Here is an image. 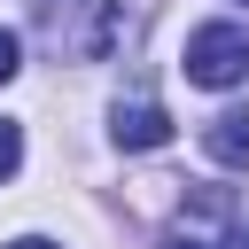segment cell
<instances>
[{
	"instance_id": "obj_7",
	"label": "cell",
	"mask_w": 249,
	"mask_h": 249,
	"mask_svg": "<svg viewBox=\"0 0 249 249\" xmlns=\"http://www.w3.org/2000/svg\"><path fill=\"white\" fill-rule=\"evenodd\" d=\"M163 249H210V241H202V233H171Z\"/></svg>"
},
{
	"instance_id": "obj_10",
	"label": "cell",
	"mask_w": 249,
	"mask_h": 249,
	"mask_svg": "<svg viewBox=\"0 0 249 249\" xmlns=\"http://www.w3.org/2000/svg\"><path fill=\"white\" fill-rule=\"evenodd\" d=\"M241 8H249V0H241Z\"/></svg>"
},
{
	"instance_id": "obj_8",
	"label": "cell",
	"mask_w": 249,
	"mask_h": 249,
	"mask_svg": "<svg viewBox=\"0 0 249 249\" xmlns=\"http://www.w3.org/2000/svg\"><path fill=\"white\" fill-rule=\"evenodd\" d=\"M8 249H54V241H8Z\"/></svg>"
},
{
	"instance_id": "obj_6",
	"label": "cell",
	"mask_w": 249,
	"mask_h": 249,
	"mask_svg": "<svg viewBox=\"0 0 249 249\" xmlns=\"http://www.w3.org/2000/svg\"><path fill=\"white\" fill-rule=\"evenodd\" d=\"M16 70H23V47H16V31H0V86H8Z\"/></svg>"
},
{
	"instance_id": "obj_9",
	"label": "cell",
	"mask_w": 249,
	"mask_h": 249,
	"mask_svg": "<svg viewBox=\"0 0 249 249\" xmlns=\"http://www.w3.org/2000/svg\"><path fill=\"white\" fill-rule=\"evenodd\" d=\"M226 249H249V233H233V241H226Z\"/></svg>"
},
{
	"instance_id": "obj_1",
	"label": "cell",
	"mask_w": 249,
	"mask_h": 249,
	"mask_svg": "<svg viewBox=\"0 0 249 249\" xmlns=\"http://www.w3.org/2000/svg\"><path fill=\"white\" fill-rule=\"evenodd\" d=\"M31 23L47 39V54H62V62H109L124 16H117V0H31Z\"/></svg>"
},
{
	"instance_id": "obj_5",
	"label": "cell",
	"mask_w": 249,
	"mask_h": 249,
	"mask_svg": "<svg viewBox=\"0 0 249 249\" xmlns=\"http://www.w3.org/2000/svg\"><path fill=\"white\" fill-rule=\"evenodd\" d=\"M16 163H23V124L0 117V179H16Z\"/></svg>"
},
{
	"instance_id": "obj_2",
	"label": "cell",
	"mask_w": 249,
	"mask_h": 249,
	"mask_svg": "<svg viewBox=\"0 0 249 249\" xmlns=\"http://www.w3.org/2000/svg\"><path fill=\"white\" fill-rule=\"evenodd\" d=\"M187 78L195 86H241L249 78V23H202L187 39Z\"/></svg>"
},
{
	"instance_id": "obj_3",
	"label": "cell",
	"mask_w": 249,
	"mask_h": 249,
	"mask_svg": "<svg viewBox=\"0 0 249 249\" xmlns=\"http://www.w3.org/2000/svg\"><path fill=\"white\" fill-rule=\"evenodd\" d=\"M109 132H117V148H163V140H171V117H163L148 93H132V101L109 109Z\"/></svg>"
},
{
	"instance_id": "obj_4",
	"label": "cell",
	"mask_w": 249,
	"mask_h": 249,
	"mask_svg": "<svg viewBox=\"0 0 249 249\" xmlns=\"http://www.w3.org/2000/svg\"><path fill=\"white\" fill-rule=\"evenodd\" d=\"M202 148H210V163H226V171H249V109H226V117H210Z\"/></svg>"
}]
</instances>
